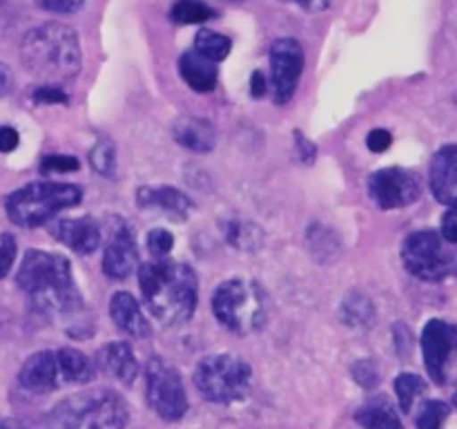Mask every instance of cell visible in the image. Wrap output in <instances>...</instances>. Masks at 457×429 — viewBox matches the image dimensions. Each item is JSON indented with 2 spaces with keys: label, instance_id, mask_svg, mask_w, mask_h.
<instances>
[{
  "label": "cell",
  "instance_id": "obj_10",
  "mask_svg": "<svg viewBox=\"0 0 457 429\" xmlns=\"http://www.w3.org/2000/svg\"><path fill=\"white\" fill-rule=\"evenodd\" d=\"M369 195L382 210H397L415 204L422 195L420 177L404 168H384L370 174Z\"/></svg>",
  "mask_w": 457,
  "mask_h": 429
},
{
  "label": "cell",
  "instance_id": "obj_20",
  "mask_svg": "<svg viewBox=\"0 0 457 429\" xmlns=\"http://www.w3.org/2000/svg\"><path fill=\"white\" fill-rule=\"evenodd\" d=\"M172 134L177 143L192 152H210L214 150L217 143V132L210 121L201 119V116H181L177 123L172 125Z\"/></svg>",
  "mask_w": 457,
  "mask_h": 429
},
{
  "label": "cell",
  "instance_id": "obj_4",
  "mask_svg": "<svg viewBox=\"0 0 457 429\" xmlns=\"http://www.w3.org/2000/svg\"><path fill=\"white\" fill-rule=\"evenodd\" d=\"M129 407L110 389L76 393L65 398L45 420V429H125Z\"/></svg>",
  "mask_w": 457,
  "mask_h": 429
},
{
  "label": "cell",
  "instance_id": "obj_28",
  "mask_svg": "<svg viewBox=\"0 0 457 429\" xmlns=\"http://www.w3.org/2000/svg\"><path fill=\"white\" fill-rule=\"evenodd\" d=\"M427 391V383H424L422 375L418 374H400L395 380V393L397 400H400L402 411L413 409L415 400H418L422 393Z\"/></svg>",
  "mask_w": 457,
  "mask_h": 429
},
{
  "label": "cell",
  "instance_id": "obj_31",
  "mask_svg": "<svg viewBox=\"0 0 457 429\" xmlns=\"http://www.w3.org/2000/svg\"><path fill=\"white\" fill-rule=\"evenodd\" d=\"M80 168V161L71 155H52L45 156L40 164V172L43 174H67L76 172Z\"/></svg>",
  "mask_w": 457,
  "mask_h": 429
},
{
  "label": "cell",
  "instance_id": "obj_11",
  "mask_svg": "<svg viewBox=\"0 0 457 429\" xmlns=\"http://www.w3.org/2000/svg\"><path fill=\"white\" fill-rule=\"evenodd\" d=\"M303 72V47L295 38H277L270 47V76L275 103L284 105L293 98Z\"/></svg>",
  "mask_w": 457,
  "mask_h": 429
},
{
  "label": "cell",
  "instance_id": "obj_12",
  "mask_svg": "<svg viewBox=\"0 0 457 429\" xmlns=\"http://www.w3.org/2000/svg\"><path fill=\"white\" fill-rule=\"evenodd\" d=\"M107 244L103 250L101 266L110 280H125V277L132 275L138 268V250L134 235L129 232V228L125 226V222L120 219H112L110 226H107Z\"/></svg>",
  "mask_w": 457,
  "mask_h": 429
},
{
  "label": "cell",
  "instance_id": "obj_27",
  "mask_svg": "<svg viewBox=\"0 0 457 429\" xmlns=\"http://www.w3.org/2000/svg\"><path fill=\"white\" fill-rule=\"evenodd\" d=\"M373 302L360 293H351L342 304V320L351 326L373 324Z\"/></svg>",
  "mask_w": 457,
  "mask_h": 429
},
{
  "label": "cell",
  "instance_id": "obj_24",
  "mask_svg": "<svg viewBox=\"0 0 457 429\" xmlns=\"http://www.w3.org/2000/svg\"><path fill=\"white\" fill-rule=\"evenodd\" d=\"M214 16L217 12L201 0H177L170 9V21L179 25H199V22L212 21Z\"/></svg>",
  "mask_w": 457,
  "mask_h": 429
},
{
  "label": "cell",
  "instance_id": "obj_7",
  "mask_svg": "<svg viewBox=\"0 0 457 429\" xmlns=\"http://www.w3.org/2000/svg\"><path fill=\"white\" fill-rule=\"evenodd\" d=\"M406 271L424 282H442L457 275V246L437 231H415L402 244Z\"/></svg>",
  "mask_w": 457,
  "mask_h": 429
},
{
  "label": "cell",
  "instance_id": "obj_35",
  "mask_svg": "<svg viewBox=\"0 0 457 429\" xmlns=\"http://www.w3.org/2000/svg\"><path fill=\"white\" fill-rule=\"evenodd\" d=\"M34 101L43 103V105H67L70 97L58 85H43L34 92Z\"/></svg>",
  "mask_w": 457,
  "mask_h": 429
},
{
  "label": "cell",
  "instance_id": "obj_23",
  "mask_svg": "<svg viewBox=\"0 0 457 429\" xmlns=\"http://www.w3.org/2000/svg\"><path fill=\"white\" fill-rule=\"evenodd\" d=\"M58 362H61L65 387L67 384H85L96 375V365L76 349H58Z\"/></svg>",
  "mask_w": 457,
  "mask_h": 429
},
{
  "label": "cell",
  "instance_id": "obj_36",
  "mask_svg": "<svg viewBox=\"0 0 457 429\" xmlns=\"http://www.w3.org/2000/svg\"><path fill=\"white\" fill-rule=\"evenodd\" d=\"M34 3L49 13H74L83 7L85 0H34Z\"/></svg>",
  "mask_w": 457,
  "mask_h": 429
},
{
  "label": "cell",
  "instance_id": "obj_37",
  "mask_svg": "<svg viewBox=\"0 0 457 429\" xmlns=\"http://www.w3.org/2000/svg\"><path fill=\"white\" fill-rule=\"evenodd\" d=\"M393 143V134L384 128L370 130L369 137H366V146H369L370 152H386Z\"/></svg>",
  "mask_w": 457,
  "mask_h": 429
},
{
  "label": "cell",
  "instance_id": "obj_14",
  "mask_svg": "<svg viewBox=\"0 0 457 429\" xmlns=\"http://www.w3.org/2000/svg\"><path fill=\"white\" fill-rule=\"evenodd\" d=\"M18 384L31 393H47L58 387H65L58 351H38L27 358L18 374Z\"/></svg>",
  "mask_w": 457,
  "mask_h": 429
},
{
  "label": "cell",
  "instance_id": "obj_8",
  "mask_svg": "<svg viewBox=\"0 0 457 429\" xmlns=\"http://www.w3.org/2000/svg\"><path fill=\"white\" fill-rule=\"evenodd\" d=\"M212 311L226 329L250 333L263 324L266 307L257 284L248 280H228L214 290Z\"/></svg>",
  "mask_w": 457,
  "mask_h": 429
},
{
  "label": "cell",
  "instance_id": "obj_15",
  "mask_svg": "<svg viewBox=\"0 0 457 429\" xmlns=\"http://www.w3.org/2000/svg\"><path fill=\"white\" fill-rule=\"evenodd\" d=\"M428 181H431L433 197H436L440 204L449 206V208L451 206L457 208V146L455 143L442 146L440 150L433 155Z\"/></svg>",
  "mask_w": 457,
  "mask_h": 429
},
{
  "label": "cell",
  "instance_id": "obj_32",
  "mask_svg": "<svg viewBox=\"0 0 457 429\" xmlns=\"http://www.w3.org/2000/svg\"><path fill=\"white\" fill-rule=\"evenodd\" d=\"M174 246V237L172 232H168L165 228H154V231H150V235H147V248L152 250V255H156V257H165V255L172 250Z\"/></svg>",
  "mask_w": 457,
  "mask_h": 429
},
{
  "label": "cell",
  "instance_id": "obj_42",
  "mask_svg": "<svg viewBox=\"0 0 457 429\" xmlns=\"http://www.w3.org/2000/svg\"><path fill=\"white\" fill-rule=\"evenodd\" d=\"M250 89H253V97H263L266 94V76L262 70L253 72V79H250Z\"/></svg>",
  "mask_w": 457,
  "mask_h": 429
},
{
  "label": "cell",
  "instance_id": "obj_19",
  "mask_svg": "<svg viewBox=\"0 0 457 429\" xmlns=\"http://www.w3.org/2000/svg\"><path fill=\"white\" fill-rule=\"evenodd\" d=\"M137 204L143 206V208L163 210V213H168L172 219H186V214L190 213L192 208L190 197L172 186L141 188V190L137 192Z\"/></svg>",
  "mask_w": 457,
  "mask_h": 429
},
{
  "label": "cell",
  "instance_id": "obj_5",
  "mask_svg": "<svg viewBox=\"0 0 457 429\" xmlns=\"http://www.w3.org/2000/svg\"><path fill=\"white\" fill-rule=\"evenodd\" d=\"M80 199H83V190L74 183L36 181L12 192L4 208L16 226L38 228L52 222L61 210L79 206Z\"/></svg>",
  "mask_w": 457,
  "mask_h": 429
},
{
  "label": "cell",
  "instance_id": "obj_9",
  "mask_svg": "<svg viewBox=\"0 0 457 429\" xmlns=\"http://www.w3.org/2000/svg\"><path fill=\"white\" fill-rule=\"evenodd\" d=\"M145 398L150 409L165 423L181 420L187 411V396L181 375L161 356L150 358L147 362Z\"/></svg>",
  "mask_w": 457,
  "mask_h": 429
},
{
  "label": "cell",
  "instance_id": "obj_2",
  "mask_svg": "<svg viewBox=\"0 0 457 429\" xmlns=\"http://www.w3.org/2000/svg\"><path fill=\"white\" fill-rule=\"evenodd\" d=\"M16 282L29 295L36 308L49 315H67L79 311L83 304L71 275L70 259L62 255L38 248L27 250L18 268Z\"/></svg>",
  "mask_w": 457,
  "mask_h": 429
},
{
  "label": "cell",
  "instance_id": "obj_38",
  "mask_svg": "<svg viewBox=\"0 0 457 429\" xmlns=\"http://www.w3.org/2000/svg\"><path fill=\"white\" fill-rule=\"evenodd\" d=\"M440 235L445 237L446 241H451V244L457 246V208H453V206H451V208L445 213V217H442Z\"/></svg>",
  "mask_w": 457,
  "mask_h": 429
},
{
  "label": "cell",
  "instance_id": "obj_39",
  "mask_svg": "<svg viewBox=\"0 0 457 429\" xmlns=\"http://www.w3.org/2000/svg\"><path fill=\"white\" fill-rule=\"evenodd\" d=\"M18 143H21V134L12 125H0V152L16 150Z\"/></svg>",
  "mask_w": 457,
  "mask_h": 429
},
{
  "label": "cell",
  "instance_id": "obj_41",
  "mask_svg": "<svg viewBox=\"0 0 457 429\" xmlns=\"http://www.w3.org/2000/svg\"><path fill=\"white\" fill-rule=\"evenodd\" d=\"M13 89V74L4 63H0V97H7Z\"/></svg>",
  "mask_w": 457,
  "mask_h": 429
},
{
  "label": "cell",
  "instance_id": "obj_33",
  "mask_svg": "<svg viewBox=\"0 0 457 429\" xmlns=\"http://www.w3.org/2000/svg\"><path fill=\"white\" fill-rule=\"evenodd\" d=\"M16 253H18V246H16V240H13V235H9V232H0V280L12 271Z\"/></svg>",
  "mask_w": 457,
  "mask_h": 429
},
{
  "label": "cell",
  "instance_id": "obj_29",
  "mask_svg": "<svg viewBox=\"0 0 457 429\" xmlns=\"http://www.w3.org/2000/svg\"><path fill=\"white\" fill-rule=\"evenodd\" d=\"M89 164L103 177H114L116 174V147L110 139H98L96 146L89 152Z\"/></svg>",
  "mask_w": 457,
  "mask_h": 429
},
{
  "label": "cell",
  "instance_id": "obj_1",
  "mask_svg": "<svg viewBox=\"0 0 457 429\" xmlns=\"http://www.w3.org/2000/svg\"><path fill=\"white\" fill-rule=\"evenodd\" d=\"M138 286L156 322L163 326L186 324L199 302V280L187 264L156 259L138 266Z\"/></svg>",
  "mask_w": 457,
  "mask_h": 429
},
{
  "label": "cell",
  "instance_id": "obj_16",
  "mask_svg": "<svg viewBox=\"0 0 457 429\" xmlns=\"http://www.w3.org/2000/svg\"><path fill=\"white\" fill-rule=\"evenodd\" d=\"M52 235L62 246H67V248L80 255L94 253L101 246L103 240L101 226H98V222L94 217L58 219V222L52 223Z\"/></svg>",
  "mask_w": 457,
  "mask_h": 429
},
{
  "label": "cell",
  "instance_id": "obj_6",
  "mask_svg": "<svg viewBox=\"0 0 457 429\" xmlns=\"http://www.w3.org/2000/svg\"><path fill=\"white\" fill-rule=\"evenodd\" d=\"M253 384V369L232 353H217L201 360L195 371V387L210 402L230 405L244 400Z\"/></svg>",
  "mask_w": 457,
  "mask_h": 429
},
{
  "label": "cell",
  "instance_id": "obj_17",
  "mask_svg": "<svg viewBox=\"0 0 457 429\" xmlns=\"http://www.w3.org/2000/svg\"><path fill=\"white\" fill-rule=\"evenodd\" d=\"M94 365L98 371L123 384H132L138 375V362L128 342H110L98 349Z\"/></svg>",
  "mask_w": 457,
  "mask_h": 429
},
{
  "label": "cell",
  "instance_id": "obj_43",
  "mask_svg": "<svg viewBox=\"0 0 457 429\" xmlns=\"http://www.w3.org/2000/svg\"><path fill=\"white\" fill-rule=\"evenodd\" d=\"M18 427V423H12V420H3V423H0V429H16Z\"/></svg>",
  "mask_w": 457,
  "mask_h": 429
},
{
  "label": "cell",
  "instance_id": "obj_44",
  "mask_svg": "<svg viewBox=\"0 0 457 429\" xmlns=\"http://www.w3.org/2000/svg\"><path fill=\"white\" fill-rule=\"evenodd\" d=\"M228 3H241V0H228Z\"/></svg>",
  "mask_w": 457,
  "mask_h": 429
},
{
  "label": "cell",
  "instance_id": "obj_30",
  "mask_svg": "<svg viewBox=\"0 0 457 429\" xmlns=\"http://www.w3.org/2000/svg\"><path fill=\"white\" fill-rule=\"evenodd\" d=\"M451 407L442 400H427L420 407V414L415 425L418 429H442L445 420L449 418Z\"/></svg>",
  "mask_w": 457,
  "mask_h": 429
},
{
  "label": "cell",
  "instance_id": "obj_45",
  "mask_svg": "<svg viewBox=\"0 0 457 429\" xmlns=\"http://www.w3.org/2000/svg\"><path fill=\"white\" fill-rule=\"evenodd\" d=\"M455 407H457V391H455Z\"/></svg>",
  "mask_w": 457,
  "mask_h": 429
},
{
  "label": "cell",
  "instance_id": "obj_13",
  "mask_svg": "<svg viewBox=\"0 0 457 429\" xmlns=\"http://www.w3.org/2000/svg\"><path fill=\"white\" fill-rule=\"evenodd\" d=\"M457 349V326L445 320H431L422 331L424 365L433 383H446V365Z\"/></svg>",
  "mask_w": 457,
  "mask_h": 429
},
{
  "label": "cell",
  "instance_id": "obj_25",
  "mask_svg": "<svg viewBox=\"0 0 457 429\" xmlns=\"http://www.w3.org/2000/svg\"><path fill=\"white\" fill-rule=\"evenodd\" d=\"M357 423L364 429H404L400 416L388 405H369L357 411Z\"/></svg>",
  "mask_w": 457,
  "mask_h": 429
},
{
  "label": "cell",
  "instance_id": "obj_40",
  "mask_svg": "<svg viewBox=\"0 0 457 429\" xmlns=\"http://www.w3.org/2000/svg\"><path fill=\"white\" fill-rule=\"evenodd\" d=\"M284 3L297 4V7L306 9V12H324V9H328L330 0H284Z\"/></svg>",
  "mask_w": 457,
  "mask_h": 429
},
{
  "label": "cell",
  "instance_id": "obj_3",
  "mask_svg": "<svg viewBox=\"0 0 457 429\" xmlns=\"http://www.w3.org/2000/svg\"><path fill=\"white\" fill-rule=\"evenodd\" d=\"M21 61L29 74L49 83H65L83 65L79 34L62 22H45L22 36Z\"/></svg>",
  "mask_w": 457,
  "mask_h": 429
},
{
  "label": "cell",
  "instance_id": "obj_18",
  "mask_svg": "<svg viewBox=\"0 0 457 429\" xmlns=\"http://www.w3.org/2000/svg\"><path fill=\"white\" fill-rule=\"evenodd\" d=\"M110 315L114 320V324L119 326L123 333H128L129 338H147L150 335V322L143 315L141 307L134 299V295L125 293V290H119L114 293L110 302Z\"/></svg>",
  "mask_w": 457,
  "mask_h": 429
},
{
  "label": "cell",
  "instance_id": "obj_26",
  "mask_svg": "<svg viewBox=\"0 0 457 429\" xmlns=\"http://www.w3.org/2000/svg\"><path fill=\"white\" fill-rule=\"evenodd\" d=\"M232 49V40L228 36L219 34L212 29H199L195 38V52H199L201 56L210 58L214 63H221L223 58H228Z\"/></svg>",
  "mask_w": 457,
  "mask_h": 429
},
{
  "label": "cell",
  "instance_id": "obj_21",
  "mask_svg": "<svg viewBox=\"0 0 457 429\" xmlns=\"http://www.w3.org/2000/svg\"><path fill=\"white\" fill-rule=\"evenodd\" d=\"M179 72H181L183 80L190 85L195 92H212L217 88L219 70L217 63L210 58L201 56L199 52H186L179 58Z\"/></svg>",
  "mask_w": 457,
  "mask_h": 429
},
{
  "label": "cell",
  "instance_id": "obj_34",
  "mask_svg": "<svg viewBox=\"0 0 457 429\" xmlns=\"http://www.w3.org/2000/svg\"><path fill=\"white\" fill-rule=\"evenodd\" d=\"M353 378L361 384V387L370 389L379 383V371L375 366V362L370 360H360L353 366Z\"/></svg>",
  "mask_w": 457,
  "mask_h": 429
},
{
  "label": "cell",
  "instance_id": "obj_22",
  "mask_svg": "<svg viewBox=\"0 0 457 429\" xmlns=\"http://www.w3.org/2000/svg\"><path fill=\"white\" fill-rule=\"evenodd\" d=\"M221 232L226 237L228 244L237 250H248V253H254V250L262 248L263 244V231L259 226H254L248 219L239 217H226L221 219Z\"/></svg>",
  "mask_w": 457,
  "mask_h": 429
}]
</instances>
